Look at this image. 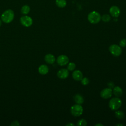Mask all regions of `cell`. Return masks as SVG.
<instances>
[{"instance_id": "cell-2", "label": "cell", "mask_w": 126, "mask_h": 126, "mask_svg": "<svg viewBox=\"0 0 126 126\" xmlns=\"http://www.w3.org/2000/svg\"><path fill=\"white\" fill-rule=\"evenodd\" d=\"M88 20L91 24H97L101 20V15L98 12L93 11L88 15Z\"/></svg>"}, {"instance_id": "cell-15", "label": "cell", "mask_w": 126, "mask_h": 126, "mask_svg": "<svg viewBox=\"0 0 126 126\" xmlns=\"http://www.w3.org/2000/svg\"><path fill=\"white\" fill-rule=\"evenodd\" d=\"M73 99L76 104H81L84 102V98L80 94H75L73 97Z\"/></svg>"}, {"instance_id": "cell-21", "label": "cell", "mask_w": 126, "mask_h": 126, "mask_svg": "<svg viewBox=\"0 0 126 126\" xmlns=\"http://www.w3.org/2000/svg\"><path fill=\"white\" fill-rule=\"evenodd\" d=\"M87 125V122L86 120L82 119L79 120L77 123V125L78 126H86Z\"/></svg>"}, {"instance_id": "cell-25", "label": "cell", "mask_w": 126, "mask_h": 126, "mask_svg": "<svg viewBox=\"0 0 126 126\" xmlns=\"http://www.w3.org/2000/svg\"><path fill=\"white\" fill-rule=\"evenodd\" d=\"M20 124L19 123V122L17 121H13L12 123H11L10 126H19Z\"/></svg>"}, {"instance_id": "cell-22", "label": "cell", "mask_w": 126, "mask_h": 126, "mask_svg": "<svg viewBox=\"0 0 126 126\" xmlns=\"http://www.w3.org/2000/svg\"><path fill=\"white\" fill-rule=\"evenodd\" d=\"M81 81V84L83 85H87L89 83V80L87 77H83Z\"/></svg>"}, {"instance_id": "cell-11", "label": "cell", "mask_w": 126, "mask_h": 126, "mask_svg": "<svg viewBox=\"0 0 126 126\" xmlns=\"http://www.w3.org/2000/svg\"><path fill=\"white\" fill-rule=\"evenodd\" d=\"M73 78L76 81H81L83 77L82 72L79 70H76L74 71L72 74Z\"/></svg>"}, {"instance_id": "cell-20", "label": "cell", "mask_w": 126, "mask_h": 126, "mask_svg": "<svg viewBox=\"0 0 126 126\" xmlns=\"http://www.w3.org/2000/svg\"><path fill=\"white\" fill-rule=\"evenodd\" d=\"M75 67H76V64H75V63L71 62L68 64L67 68L69 71H73L75 69Z\"/></svg>"}, {"instance_id": "cell-29", "label": "cell", "mask_w": 126, "mask_h": 126, "mask_svg": "<svg viewBox=\"0 0 126 126\" xmlns=\"http://www.w3.org/2000/svg\"><path fill=\"white\" fill-rule=\"evenodd\" d=\"M1 24H2V23H1V21L0 20V27L1 26Z\"/></svg>"}, {"instance_id": "cell-17", "label": "cell", "mask_w": 126, "mask_h": 126, "mask_svg": "<svg viewBox=\"0 0 126 126\" xmlns=\"http://www.w3.org/2000/svg\"><path fill=\"white\" fill-rule=\"evenodd\" d=\"M30 11V7L28 5H25L23 6L21 9V12L23 14H28Z\"/></svg>"}, {"instance_id": "cell-8", "label": "cell", "mask_w": 126, "mask_h": 126, "mask_svg": "<svg viewBox=\"0 0 126 126\" xmlns=\"http://www.w3.org/2000/svg\"><path fill=\"white\" fill-rule=\"evenodd\" d=\"M100 96L104 99L110 98L112 95V90L111 88H107L103 89L100 92Z\"/></svg>"}, {"instance_id": "cell-6", "label": "cell", "mask_w": 126, "mask_h": 126, "mask_svg": "<svg viewBox=\"0 0 126 126\" xmlns=\"http://www.w3.org/2000/svg\"><path fill=\"white\" fill-rule=\"evenodd\" d=\"M20 21L21 24L26 27H29L32 24V18L27 15L22 16Z\"/></svg>"}, {"instance_id": "cell-28", "label": "cell", "mask_w": 126, "mask_h": 126, "mask_svg": "<svg viewBox=\"0 0 126 126\" xmlns=\"http://www.w3.org/2000/svg\"><path fill=\"white\" fill-rule=\"evenodd\" d=\"M116 126H123V125H122V124H117V125H116Z\"/></svg>"}, {"instance_id": "cell-13", "label": "cell", "mask_w": 126, "mask_h": 126, "mask_svg": "<svg viewBox=\"0 0 126 126\" xmlns=\"http://www.w3.org/2000/svg\"><path fill=\"white\" fill-rule=\"evenodd\" d=\"M49 71V68L45 64H42L38 67V72L41 75H45Z\"/></svg>"}, {"instance_id": "cell-10", "label": "cell", "mask_w": 126, "mask_h": 126, "mask_svg": "<svg viewBox=\"0 0 126 126\" xmlns=\"http://www.w3.org/2000/svg\"><path fill=\"white\" fill-rule=\"evenodd\" d=\"M57 75L60 79H64L68 77L69 75V72L67 69L62 68L58 71Z\"/></svg>"}, {"instance_id": "cell-14", "label": "cell", "mask_w": 126, "mask_h": 126, "mask_svg": "<svg viewBox=\"0 0 126 126\" xmlns=\"http://www.w3.org/2000/svg\"><path fill=\"white\" fill-rule=\"evenodd\" d=\"M112 93L113 94L116 96V97H120L123 94V90L119 86H116L113 88V92Z\"/></svg>"}, {"instance_id": "cell-1", "label": "cell", "mask_w": 126, "mask_h": 126, "mask_svg": "<svg viewBox=\"0 0 126 126\" xmlns=\"http://www.w3.org/2000/svg\"><path fill=\"white\" fill-rule=\"evenodd\" d=\"M14 17V13L11 9L6 10L1 15V19L5 23H10L13 20Z\"/></svg>"}, {"instance_id": "cell-16", "label": "cell", "mask_w": 126, "mask_h": 126, "mask_svg": "<svg viewBox=\"0 0 126 126\" xmlns=\"http://www.w3.org/2000/svg\"><path fill=\"white\" fill-rule=\"evenodd\" d=\"M56 5L60 8H63L66 5V0H56Z\"/></svg>"}, {"instance_id": "cell-9", "label": "cell", "mask_w": 126, "mask_h": 126, "mask_svg": "<svg viewBox=\"0 0 126 126\" xmlns=\"http://www.w3.org/2000/svg\"><path fill=\"white\" fill-rule=\"evenodd\" d=\"M109 13L112 17L117 18L119 16L120 14L121 10L118 6L113 5L110 7L109 9Z\"/></svg>"}, {"instance_id": "cell-18", "label": "cell", "mask_w": 126, "mask_h": 126, "mask_svg": "<svg viewBox=\"0 0 126 126\" xmlns=\"http://www.w3.org/2000/svg\"><path fill=\"white\" fill-rule=\"evenodd\" d=\"M115 116L119 119H123L125 117V114L124 112L120 110H117L115 112Z\"/></svg>"}, {"instance_id": "cell-12", "label": "cell", "mask_w": 126, "mask_h": 126, "mask_svg": "<svg viewBox=\"0 0 126 126\" xmlns=\"http://www.w3.org/2000/svg\"><path fill=\"white\" fill-rule=\"evenodd\" d=\"M45 61L49 64H53L55 62V56L51 54H48L45 56L44 57Z\"/></svg>"}, {"instance_id": "cell-23", "label": "cell", "mask_w": 126, "mask_h": 126, "mask_svg": "<svg viewBox=\"0 0 126 126\" xmlns=\"http://www.w3.org/2000/svg\"><path fill=\"white\" fill-rule=\"evenodd\" d=\"M119 45L120 47H125L126 46V39L124 38L120 40L119 42Z\"/></svg>"}, {"instance_id": "cell-7", "label": "cell", "mask_w": 126, "mask_h": 126, "mask_svg": "<svg viewBox=\"0 0 126 126\" xmlns=\"http://www.w3.org/2000/svg\"><path fill=\"white\" fill-rule=\"evenodd\" d=\"M57 63L60 66H64L69 63V58L64 55H60L57 58Z\"/></svg>"}, {"instance_id": "cell-26", "label": "cell", "mask_w": 126, "mask_h": 126, "mask_svg": "<svg viewBox=\"0 0 126 126\" xmlns=\"http://www.w3.org/2000/svg\"><path fill=\"white\" fill-rule=\"evenodd\" d=\"M75 125L74 124H72V123H69V124H67V125H66V126H74Z\"/></svg>"}, {"instance_id": "cell-19", "label": "cell", "mask_w": 126, "mask_h": 126, "mask_svg": "<svg viewBox=\"0 0 126 126\" xmlns=\"http://www.w3.org/2000/svg\"><path fill=\"white\" fill-rule=\"evenodd\" d=\"M101 19L104 22H108L111 20V17L109 14H105L101 16Z\"/></svg>"}, {"instance_id": "cell-4", "label": "cell", "mask_w": 126, "mask_h": 126, "mask_svg": "<svg viewBox=\"0 0 126 126\" xmlns=\"http://www.w3.org/2000/svg\"><path fill=\"white\" fill-rule=\"evenodd\" d=\"M83 112V109L81 104H76L72 105L70 108V112L74 117L81 116Z\"/></svg>"}, {"instance_id": "cell-3", "label": "cell", "mask_w": 126, "mask_h": 126, "mask_svg": "<svg viewBox=\"0 0 126 126\" xmlns=\"http://www.w3.org/2000/svg\"><path fill=\"white\" fill-rule=\"evenodd\" d=\"M122 100L118 97L111 98L109 102V108L112 110H117L122 105Z\"/></svg>"}, {"instance_id": "cell-24", "label": "cell", "mask_w": 126, "mask_h": 126, "mask_svg": "<svg viewBox=\"0 0 126 126\" xmlns=\"http://www.w3.org/2000/svg\"><path fill=\"white\" fill-rule=\"evenodd\" d=\"M107 86H108V88H111V89H113V88L115 87L114 86V84L112 82H110L107 84Z\"/></svg>"}, {"instance_id": "cell-27", "label": "cell", "mask_w": 126, "mask_h": 126, "mask_svg": "<svg viewBox=\"0 0 126 126\" xmlns=\"http://www.w3.org/2000/svg\"><path fill=\"white\" fill-rule=\"evenodd\" d=\"M95 126H103V125L102 124H100V123H99V124H95Z\"/></svg>"}, {"instance_id": "cell-5", "label": "cell", "mask_w": 126, "mask_h": 126, "mask_svg": "<svg viewBox=\"0 0 126 126\" xmlns=\"http://www.w3.org/2000/svg\"><path fill=\"white\" fill-rule=\"evenodd\" d=\"M109 50L111 54L115 57L119 56L122 52V50L120 46L117 44H112L109 46Z\"/></svg>"}]
</instances>
